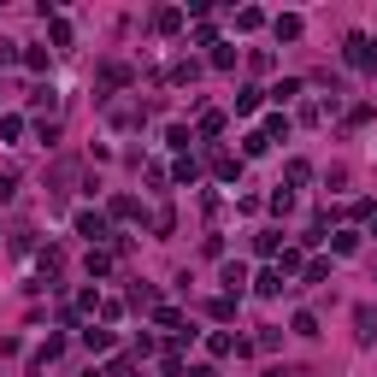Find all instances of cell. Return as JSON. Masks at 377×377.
I'll list each match as a JSON object with an SVG mask.
<instances>
[{"label":"cell","mask_w":377,"mask_h":377,"mask_svg":"<svg viewBox=\"0 0 377 377\" xmlns=\"http://www.w3.org/2000/svg\"><path fill=\"white\" fill-rule=\"evenodd\" d=\"M212 171L224 177V183H236V177H242V160H230V154H218V160H212Z\"/></svg>","instance_id":"obj_3"},{"label":"cell","mask_w":377,"mask_h":377,"mask_svg":"<svg viewBox=\"0 0 377 377\" xmlns=\"http://www.w3.org/2000/svg\"><path fill=\"white\" fill-rule=\"evenodd\" d=\"M236 24H242V29H260L265 12H260V6H247V12H236Z\"/></svg>","instance_id":"obj_17"},{"label":"cell","mask_w":377,"mask_h":377,"mask_svg":"<svg viewBox=\"0 0 377 377\" xmlns=\"http://www.w3.org/2000/svg\"><path fill=\"white\" fill-rule=\"evenodd\" d=\"M83 377H106V372H83Z\"/></svg>","instance_id":"obj_22"},{"label":"cell","mask_w":377,"mask_h":377,"mask_svg":"<svg viewBox=\"0 0 377 377\" xmlns=\"http://www.w3.org/2000/svg\"><path fill=\"white\" fill-rule=\"evenodd\" d=\"M83 342H88L95 354H106V348H112V336H106V330H83Z\"/></svg>","instance_id":"obj_15"},{"label":"cell","mask_w":377,"mask_h":377,"mask_svg":"<svg viewBox=\"0 0 377 377\" xmlns=\"http://www.w3.org/2000/svg\"><path fill=\"white\" fill-rule=\"evenodd\" d=\"M295 95H301V77H283V83L271 88V101H277V106H283V101H295Z\"/></svg>","instance_id":"obj_7"},{"label":"cell","mask_w":377,"mask_h":377,"mask_svg":"<svg viewBox=\"0 0 377 377\" xmlns=\"http://www.w3.org/2000/svg\"><path fill=\"white\" fill-rule=\"evenodd\" d=\"M301 277H306V283H324V277H330V265H324V260H313V265H301Z\"/></svg>","instance_id":"obj_18"},{"label":"cell","mask_w":377,"mask_h":377,"mask_svg":"<svg viewBox=\"0 0 377 377\" xmlns=\"http://www.w3.org/2000/svg\"><path fill=\"white\" fill-rule=\"evenodd\" d=\"M224 130V112H201V136H218Z\"/></svg>","instance_id":"obj_19"},{"label":"cell","mask_w":377,"mask_h":377,"mask_svg":"<svg viewBox=\"0 0 377 377\" xmlns=\"http://www.w3.org/2000/svg\"><path fill=\"white\" fill-rule=\"evenodd\" d=\"M330 247H336V254H354V247H360V236H354V230H336Z\"/></svg>","instance_id":"obj_12"},{"label":"cell","mask_w":377,"mask_h":377,"mask_svg":"<svg viewBox=\"0 0 377 377\" xmlns=\"http://www.w3.org/2000/svg\"><path fill=\"white\" fill-rule=\"evenodd\" d=\"M277 136H289V118H283V112L265 118V142H277Z\"/></svg>","instance_id":"obj_10"},{"label":"cell","mask_w":377,"mask_h":377,"mask_svg":"<svg viewBox=\"0 0 377 377\" xmlns=\"http://www.w3.org/2000/svg\"><path fill=\"white\" fill-rule=\"evenodd\" d=\"M29 101H36V106H47V112H53V106H59V95H53V88L42 83V88H29Z\"/></svg>","instance_id":"obj_14"},{"label":"cell","mask_w":377,"mask_h":377,"mask_svg":"<svg viewBox=\"0 0 377 377\" xmlns=\"http://www.w3.org/2000/svg\"><path fill=\"white\" fill-rule=\"evenodd\" d=\"M348 65H354V71H372V65H377V42H372V36H348Z\"/></svg>","instance_id":"obj_1"},{"label":"cell","mask_w":377,"mask_h":377,"mask_svg":"<svg viewBox=\"0 0 377 377\" xmlns=\"http://www.w3.org/2000/svg\"><path fill=\"white\" fill-rule=\"evenodd\" d=\"M289 183H295V188L313 183V165H306V160H289Z\"/></svg>","instance_id":"obj_13"},{"label":"cell","mask_w":377,"mask_h":377,"mask_svg":"<svg viewBox=\"0 0 377 377\" xmlns=\"http://www.w3.org/2000/svg\"><path fill=\"white\" fill-rule=\"evenodd\" d=\"M265 147H271V142H265V130H254V136H247V142H242V154H247V160H260Z\"/></svg>","instance_id":"obj_11"},{"label":"cell","mask_w":377,"mask_h":377,"mask_svg":"<svg viewBox=\"0 0 377 377\" xmlns=\"http://www.w3.org/2000/svg\"><path fill=\"white\" fill-rule=\"evenodd\" d=\"M242 283H247V271H242V265H224V289H230V301H236V295H242Z\"/></svg>","instance_id":"obj_4"},{"label":"cell","mask_w":377,"mask_h":377,"mask_svg":"<svg viewBox=\"0 0 377 377\" xmlns=\"http://www.w3.org/2000/svg\"><path fill=\"white\" fill-rule=\"evenodd\" d=\"M77 236H88V242H106V218H101V212H77Z\"/></svg>","instance_id":"obj_2"},{"label":"cell","mask_w":377,"mask_h":377,"mask_svg":"<svg viewBox=\"0 0 377 377\" xmlns=\"http://www.w3.org/2000/svg\"><path fill=\"white\" fill-rule=\"evenodd\" d=\"M354 324H360V336L372 342V336H377V306H360V313H354Z\"/></svg>","instance_id":"obj_6"},{"label":"cell","mask_w":377,"mask_h":377,"mask_svg":"<svg viewBox=\"0 0 377 377\" xmlns=\"http://www.w3.org/2000/svg\"><path fill=\"white\" fill-rule=\"evenodd\" d=\"M295 336H319V319L313 313H295Z\"/></svg>","instance_id":"obj_16"},{"label":"cell","mask_w":377,"mask_h":377,"mask_svg":"<svg viewBox=\"0 0 377 377\" xmlns=\"http://www.w3.org/2000/svg\"><path fill=\"white\" fill-rule=\"evenodd\" d=\"M254 289H260L265 301H271V295H283V271H260V283H254Z\"/></svg>","instance_id":"obj_5"},{"label":"cell","mask_w":377,"mask_h":377,"mask_svg":"<svg viewBox=\"0 0 377 377\" xmlns=\"http://www.w3.org/2000/svg\"><path fill=\"white\" fill-rule=\"evenodd\" d=\"M12 195H18V177L6 171V177H0V201H12Z\"/></svg>","instance_id":"obj_20"},{"label":"cell","mask_w":377,"mask_h":377,"mask_svg":"<svg viewBox=\"0 0 377 377\" xmlns=\"http://www.w3.org/2000/svg\"><path fill=\"white\" fill-rule=\"evenodd\" d=\"M277 36H283V42H295V36H301V18L283 12V18H277Z\"/></svg>","instance_id":"obj_9"},{"label":"cell","mask_w":377,"mask_h":377,"mask_svg":"<svg viewBox=\"0 0 377 377\" xmlns=\"http://www.w3.org/2000/svg\"><path fill=\"white\" fill-rule=\"evenodd\" d=\"M154 29H165V36H171V29H183V12H177V6H165V12L154 18Z\"/></svg>","instance_id":"obj_8"},{"label":"cell","mask_w":377,"mask_h":377,"mask_svg":"<svg viewBox=\"0 0 377 377\" xmlns=\"http://www.w3.org/2000/svg\"><path fill=\"white\" fill-rule=\"evenodd\" d=\"M188 377H212V365H195V372H188Z\"/></svg>","instance_id":"obj_21"}]
</instances>
